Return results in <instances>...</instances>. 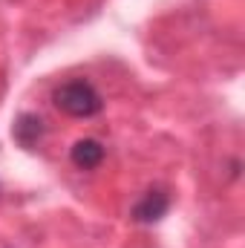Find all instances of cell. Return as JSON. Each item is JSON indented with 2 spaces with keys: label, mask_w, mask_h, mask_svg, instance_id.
Masks as SVG:
<instances>
[{
  "label": "cell",
  "mask_w": 245,
  "mask_h": 248,
  "mask_svg": "<svg viewBox=\"0 0 245 248\" xmlns=\"http://www.w3.org/2000/svg\"><path fill=\"white\" fill-rule=\"evenodd\" d=\"M52 104L58 113L69 116V119H92L104 110V98H101L98 87L87 78H72V81H63L61 87H55Z\"/></svg>",
  "instance_id": "obj_1"
},
{
  "label": "cell",
  "mask_w": 245,
  "mask_h": 248,
  "mask_svg": "<svg viewBox=\"0 0 245 248\" xmlns=\"http://www.w3.org/2000/svg\"><path fill=\"white\" fill-rule=\"evenodd\" d=\"M168 211H170V193L165 187H147L130 208V219L138 225H153V222H162Z\"/></svg>",
  "instance_id": "obj_2"
},
{
  "label": "cell",
  "mask_w": 245,
  "mask_h": 248,
  "mask_svg": "<svg viewBox=\"0 0 245 248\" xmlns=\"http://www.w3.org/2000/svg\"><path fill=\"white\" fill-rule=\"evenodd\" d=\"M44 136H46V122H44L38 113L23 110V113L15 116V122H12V139H15L17 147L35 150V147L44 141Z\"/></svg>",
  "instance_id": "obj_3"
},
{
  "label": "cell",
  "mask_w": 245,
  "mask_h": 248,
  "mask_svg": "<svg viewBox=\"0 0 245 248\" xmlns=\"http://www.w3.org/2000/svg\"><path fill=\"white\" fill-rule=\"evenodd\" d=\"M104 156H107V147L98 139H78L69 147V162L78 170H95L104 162Z\"/></svg>",
  "instance_id": "obj_4"
}]
</instances>
